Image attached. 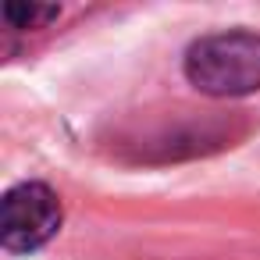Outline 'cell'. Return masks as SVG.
<instances>
[{"label":"cell","mask_w":260,"mask_h":260,"mask_svg":"<svg viewBox=\"0 0 260 260\" xmlns=\"http://www.w3.org/2000/svg\"><path fill=\"white\" fill-rule=\"evenodd\" d=\"M185 79L207 96H246L260 89V36L235 29L196 40L185 50Z\"/></svg>","instance_id":"6da1fadb"},{"label":"cell","mask_w":260,"mask_h":260,"mask_svg":"<svg viewBox=\"0 0 260 260\" xmlns=\"http://www.w3.org/2000/svg\"><path fill=\"white\" fill-rule=\"evenodd\" d=\"M61 18L57 4H4L8 29H43Z\"/></svg>","instance_id":"3957f363"},{"label":"cell","mask_w":260,"mask_h":260,"mask_svg":"<svg viewBox=\"0 0 260 260\" xmlns=\"http://www.w3.org/2000/svg\"><path fill=\"white\" fill-rule=\"evenodd\" d=\"M61 196L47 182H18L0 200V246L8 253H32L61 232Z\"/></svg>","instance_id":"7a4b0ae2"}]
</instances>
